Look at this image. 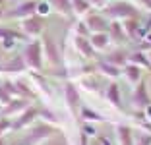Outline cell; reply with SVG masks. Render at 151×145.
I'll return each instance as SVG.
<instances>
[{"label":"cell","instance_id":"obj_1","mask_svg":"<svg viewBox=\"0 0 151 145\" xmlns=\"http://www.w3.org/2000/svg\"><path fill=\"white\" fill-rule=\"evenodd\" d=\"M22 56H23L25 66L33 68V70H41L43 68V43H39V41L29 43Z\"/></svg>","mask_w":151,"mask_h":145},{"label":"cell","instance_id":"obj_2","mask_svg":"<svg viewBox=\"0 0 151 145\" xmlns=\"http://www.w3.org/2000/svg\"><path fill=\"white\" fill-rule=\"evenodd\" d=\"M105 14L107 16H111V18H138V8L136 6H132L130 2H124V0H118V2H112V4H109L107 8H105Z\"/></svg>","mask_w":151,"mask_h":145},{"label":"cell","instance_id":"obj_3","mask_svg":"<svg viewBox=\"0 0 151 145\" xmlns=\"http://www.w3.org/2000/svg\"><path fill=\"white\" fill-rule=\"evenodd\" d=\"M37 14V0H22L16 8H12L6 16L12 19H25L29 16Z\"/></svg>","mask_w":151,"mask_h":145},{"label":"cell","instance_id":"obj_4","mask_svg":"<svg viewBox=\"0 0 151 145\" xmlns=\"http://www.w3.org/2000/svg\"><path fill=\"white\" fill-rule=\"evenodd\" d=\"M54 134H56V130L54 128H50V126H45V124H41V126H37V128H33L31 132H29V136L23 139V143L22 145H37L39 141H43V139H49V137H52Z\"/></svg>","mask_w":151,"mask_h":145},{"label":"cell","instance_id":"obj_5","mask_svg":"<svg viewBox=\"0 0 151 145\" xmlns=\"http://www.w3.org/2000/svg\"><path fill=\"white\" fill-rule=\"evenodd\" d=\"M85 25H87L89 31H93V33H107L111 23H109V19L103 14H89L87 19H85Z\"/></svg>","mask_w":151,"mask_h":145},{"label":"cell","instance_id":"obj_6","mask_svg":"<svg viewBox=\"0 0 151 145\" xmlns=\"http://www.w3.org/2000/svg\"><path fill=\"white\" fill-rule=\"evenodd\" d=\"M43 27H45V19L41 16H37V14L22 19V29L25 31L27 35H41L43 33Z\"/></svg>","mask_w":151,"mask_h":145},{"label":"cell","instance_id":"obj_7","mask_svg":"<svg viewBox=\"0 0 151 145\" xmlns=\"http://www.w3.org/2000/svg\"><path fill=\"white\" fill-rule=\"evenodd\" d=\"M132 103L138 108H147V106L151 105V99H149V93H147V83L145 81H139L138 85H136V89H134V95H132Z\"/></svg>","mask_w":151,"mask_h":145},{"label":"cell","instance_id":"obj_8","mask_svg":"<svg viewBox=\"0 0 151 145\" xmlns=\"http://www.w3.org/2000/svg\"><path fill=\"white\" fill-rule=\"evenodd\" d=\"M124 31H126V35H128L130 39H143V37L147 35L145 29H143V25L138 22V18H128L126 19Z\"/></svg>","mask_w":151,"mask_h":145},{"label":"cell","instance_id":"obj_9","mask_svg":"<svg viewBox=\"0 0 151 145\" xmlns=\"http://www.w3.org/2000/svg\"><path fill=\"white\" fill-rule=\"evenodd\" d=\"M43 48H45V56L49 58V62L52 64V66H60V52H58V47L56 43H54L50 37H47V39L43 41Z\"/></svg>","mask_w":151,"mask_h":145},{"label":"cell","instance_id":"obj_10","mask_svg":"<svg viewBox=\"0 0 151 145\" xmlns=\"http://www.w3.org/2000/svg\"><path fill=\"white\" fill-rule=\"evenodd\" d=\"M64 99H66V105L70 106L74 112L80 108V93H78V89H76L74 83L64 85Z\"/></svg>","mask_w":151,"mask_h":145},{"label":"cell","instance_id":"obj_11","mask_svg":"<svg viewBox=\"0 0 151 145\" xmlns=\"http://www.w3.org/2000/svg\"><path fill=\"white\" fill-rule=\"evenodd\" d=\"M37 116H39V110H37V108H31V106H27V108L23 110V114L19 116L18 122H12V128H16V130L25 128V126H29V124H31Z\"/></svg>","mask_w":151,"mask_h":145},{"label":"cell","instance_id":"obj_12","mask_svg":"<svg viewBox=\"0 0 151 145\" xmlns=\"http://www.w3.org/2000/svg\"><path fill=\"white\" fill-rule=\"evenodd\" d=\"M116 139H118V145H134L136 136L130 126H118L116 128Z\"/></svg>","mask_w":151,"mask_h":145},{"label":"cell","instance_id":"obj_13","mask_svg":"<svg viewBox=\"0 0 151 145\" xmlns=\"http://www.w3.org/2000/svg\"><path fill=\"white\" fill-rule=\"evenodd\" d=\"M109 37H111L112 41H116V43H124L126 39H128V35H126L124 31V25H120L118 22H112L111 25H109Z\"/></svg>","mask_w":151,"mask_h":145},{"label":"cell","instance_id":"obj_14","mask_svg":"<svg viewBox=\"0 0 151 145\" xmlns=\"http://www.w3.org/2000/svg\"><path fill=\"white\" fill-rule=\"evenodd\" d=\"M18 93V89H16V85L14 83H2L0 85V103L2 105H8L10 101H14V95Z\"/></svg>","mask_w":151,"mask_h":145},{"label":"cell","instance_id":"obj_15","mask_svg":"<svg viewBox=\"0 0 151 145\" xmlns=\"http://www.w3.org/2000/svg\"><path fill=\"white\" fill-rule=\"evenodd\" d=\"M124 75H126V79H128L130 83L138 85L139 81H142V68L136 66V64H126L124 66Z\"/></svg>","mask_w":151,"mask_h":145},{"label":"cell","instance_id":"obj_16","mask_svg":"<svg viewBox=\"0 0 151 145\" xmlns=\"http://www.w3.org/2000/svg\"><path fill=\"white\" fill-rule=\"evenodd\" d=\"M107 99L111 105H114L116 108H122V95H120V87L116 83H111L107 87Z\"/></svg>","mask_w":151,"mask_h":145},{"label":"cell","instance_id":"obj_17","mask_svg":"<svg viewBox=\"0 0 151 145\" xmlns=\"http://www.w3.org/2000/svg\"><path fill=\"white\" fill-rule=\"evenodd\" d=\"M105 60L111 62V64H114V66H118V68H122V66H126V64H128L130 54H126L124 50H114V52H111L107 58H105Z\"/></svg>","mask_w":151,"mask_h":145},{"label":"cell","instance_id":"obj_18","mask_svg":"<svg viewBox=\"0 0 151 145\" xmlns=\"http://www.w3.org/2000/svg\"><path fill=\"white\" fill-rule=\"evenodd\" d=\"M76 47H78V50H80L85 58H91V56H93V50H95V48H93V45L89 43L87 37H80V35H78V37H76Z\"/></svg>","mask_w":151,"mask_h":145},{"label":"cell","instance_id":"obj_19","mask_svg":"<svg viewBox=\"0 0 151 145\" xmlns=\"http://www.w3.org/2000/svg\"><path fill=\"white\" fill-rule=\"evenodd\" d=\"M27 106H29V105H27V101H25V99L10 101V103H8V106L4 108V114H6V116H14L16 112H23V110H25Z\"/></svg>","mask_w":151,"mask_h":145},{"label":"cell","instance_id":"obj_20","mask_svg":"<svg viewBox=\"0 0 151 145\" xmlns=\"http://www.w3.org/2000/svg\"><path fill=\"white\" fill-rule=\"evenodd\" d=\"M89 43L93 45V48L103 50V48H107V45L111 43V37H109V33H93V35L89 37Z\"/></svg>","mask_w":151,"mask_h":145},{"label":"cell","instance_id":"obj_21","mask_svg":"<svg viewBox=\"0 0 151 145\" xmlns=\"http://www.w3.org/2000/svg\"><path fill=\"white\" fill-rule=\"evenodd\" d=\"M50 8H54L58 14H62V16H70L72 12V2L70 0H49Z\"/></svg>","mask_w":151,"mask_h":145},{"label":"cell","instance_id":"obj_22","mask_svg":"<svg viewBox=\"0 0 151 145\" xmlns=\"http://www.w3.org/2000/svg\"><path fill=\"white\" fill-rule=\"evenodd\" d=\"M72 2V12L78 14V16H83L91 10V2L89 0H70Z\"/></svg>","mask_w":151,"mask_h":145},{"label":"cell","instance_id":"obj_23","mask_svg":"<svg viewBox=\"0 0 151 145\" xmlns=\"http://www.w3.org/2000/svg\"><path fill=\"white\" fill-rule=\"evenodd\" d=\"M130 62H132V64H136V66H143V68H149L151 66V62H149V58H147V54H143L142 50H136V52L130 54Z\"/></svg>","mask_w":151,"mask_h":145},{"label":"cell","instance_id":"obj_24","mask_svg":"<svg viewBox=\"0 0 151 145\" xmlns=\"http://www.w3.org/2000/svg\"><path fill=\"white\" fill-rule=\"evenodd\" d=\"M99 70H101L105 75H111V78H118L120 75V68L114 66V64H111V62H107V60L99 62Z\"/></svg>","mask_w":151,"mask_h":145},{"label":"cell","instance_id":"obj_25","mask_svg":"<svg viewBox=\"0 0 151 145\" xmlns=\"http://www.w3.org/2000/svg\"><path fill=\"white\" fill-rule=\"evenodd\" d=\"M6 72H22L23 68H25V62H23V56H16L12 58V60L6 64V66H2Z\"/></svg>","mask_w":151,"mask_h":145},{"label":"cell","instance_id":"obj_26","mask_svg":"<svg viewBox=\"0 0 151 145\" xmlns=\"http://www.w3.org/2000/svg\"><path fill=\"white\" fill-rule=\"evenodd\" d=\"M49 12H50L49 0H37V14H39L41 18L43 16H49Z\"/></svg>","mask_w":151,"mask_h":145},{"label":"cell","instance_id":"obj_27","mask_svg":"<svg viewBox=\"0 0 151 145\" xmlns=\"http://www.w3.org/2000/svg\"><path fill=\"white\" fill-rule=\"evenodd\" d=\"M81 116H83L85 120H89V122H99V120H103L97 112H93V110H89V108H81Z\"/></svg>","mask_w":151,"mask_h":145},{"label":"cell","instance_id":"obj_28","mask_svg":"<svg viewBox=\"0 0 151 145\" xmlns=\"http://www.w3.org/2000/svg\"><path fill=\"white\" fill-rule=\"evenodd\" d=\"M134 145H151V134H139V136H136Z\"/></svg>","mask_w":151,"mask_h":145},{"label":"cell","instance_id":"obj_29","mask_svg":"<svg viewBox=\"0 0 151 145\" xmlns=\"http://www.w3.org/2000/svg\"><path fill=\"white\" fill-rule=\"evenodd\" d=\"M10 128H12V122H10L8 118H2V120H0V134L6 132V130H10Z\"/></svg>","mask_w":151,"mask_h":145},{"label":"cell","instance_id":"obj_30","mask_svg":"<svg viewBox=\"0 0 151 145\" xmlns=\"http://www.w3.org/2000/svg\"><path fill=\"white\" fill-rule=\"evenodd\" d=\"M87 25H85V23H80V25H78V35L80 37H87Z\"/></svg>","mask_w":151,"mask_h":145},{"label":"cell","instance_id":"obj_31","mask_svg":"<svg viewBox=\"0 0 151 145\" xmlns=\"http://www.w3.org/2000/svg\"><path fill=\"white\" fill-rule=\"evenodd\" d=\"M83 85L87 89H91V91H93V89H97V81H95V79H83Z\"/></svg>","mask_w":151,"mask_h":145},{"label":"cell","instance_id":"obj_32","mask_svg":"<svg viewBox=\"0 0 151 145\" xmlns=\"http://www.w3.org/2000/svg\"><path fill=\"white\" fill-rule=\"evenodd\" d=\"M14 43H16V41H14V37H6V39H4V48H6V50L14 48Z\"/></svg>","mask_w":151,"mask_h":145},{"label":"cell","instance_id":"obj_33","mask_svg":"<svg viewBox=\"0 0 151 145\" xmlns=\"http://www.w3.org/2000/svg\"><path fill=\"white\" fill-rule=\"evenodd\" d=\"M139 2H142V4H143V6H147V8H149V10H151V0H139Z\"/></svg>","mask_w":151,"mask_h":145},{"label":"cell","instance_id":"obj_34","mask_svg":"<svg viewBox=\"0 0 151 145\" xmlns=\"http://www.w3.org/2000/svg\"><path fill=\"white\" fill-rule=\"evenodd\" d=\"M145 43L151 45V31H147V35H145Z\"/></svg>","mask_w":151,"mask_h":145},{"label":"cell","instance_id":"obj_35","mask_svg":"<svg viewBox=\"0 0 151 145\" xmlns=\"http://www.w3.org/2000/svg\"><path fill=\"white\" fill-rule=\"evenodd\" d=\"M89 2H91V4H101L103 0H89Z\"/></svg>","mask_w":151,"mask_h":145},{"label":"cell","instance_id":"obj_36","mask_svg":"<svg viewBox=\"0 0 151 145\" xmlns=\"http://www.w3.org/2000/svg\"><path fill=\"white\" fill-rule=\"evenodd\" d=\"M2 16H4V10H2V6H0V18H2Z\"/></svg>","mask_w":151,"mask_h":145},{"label":"cell","instance_id":"obj_37","mask_svg":"<svg viewBox=\"0 0 151 145\" xmlns=\"http://www.w3.org/2000/svg\"><path fill=\"white\" fill-rule=\"evenodd\" d=\"M147 58H149V62H151V50H149V52H147Z\"/></svg>","mask_w":151,"mask_h":145},{"label":"cell","instance_id":"obj_38","mask_svg":"<svg viewBox=\"0 0 151 145\" xmlns=\"http://www.w3.org/2000/svg\"><path fill=\"white\" fill-rule=\"evenodd\" d=\"M4 2H6V0H0V6H4Z\"/></svg>","mask_w":151,"mask_h":145},{"label":"cell","instance_id":"obj_39","mask_svg":"<svg viewBox=\"0 0 151 145\" xmlns=\"http://www.w3.org/2000/svg\"><path fill=\"white\" fill-rule=\"evenodd\" d=\"M0 145H4V141H0Z\"/></svg>","mask_w":151,"mask_h":145},{"label":"cell","instance_id":"obj_40","mask_svg":"<svg viewBox=\"0 0 151 145\" xmlns=\"http://www.w3.org/2000/svg\"><path fill=\"white\" fill-rule=\"evenodd\" d=\"M0 70H2V64H0Z\"/></svg>","mask_w":151,"mask_h":145},{"label":"cell","instance_id":"obj_41","mask_svg":"<svg viewBox=\"0 0 151 145\" xmlns=\"http://www.w3.org/2000/svg\"><path fill=\"white\" fill-rule=\"evenodd\" d=\"M0 114H2V108H0Z\"/></svg>","mask_w":151,"mask_h":145}]
</instances>
